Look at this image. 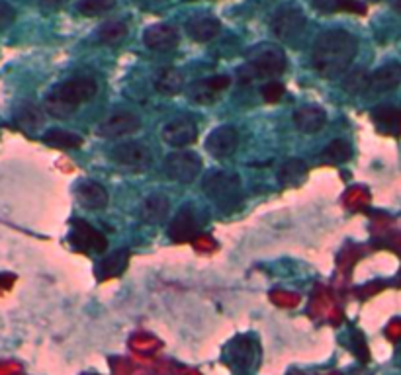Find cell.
Segmentation results:
<instances>
[{
	"label": "cell",
	"mask_w": 401,
	"mask_h": 375,
	"mask_svg": "<svg viewBox=\"0 0 401 375\" xmlns=\"http://www.w3.org/2000/svg\"><path fill=\"white\" fill-rule=\"evenodd\" d=\"M231 84V79L228 74H216V76H208L204 81H196L188 86V96L196 104H213L218 100L219 92L228 88Z\"/></svg>",
	"instance_id": "obj_11"
},
{
	"label": "cell",
	"mask_w": 401,
	"mask_h": 375,
	"mask_svg": "<svg viewBox=\"0 0 401 375\" xmlns=\"http://www.w3.org/2000/svg\"><path fill=\"white\" fill-rule=\"evenodd\" d=\"M368 86H370V74L366 73L364 69H355L343 79V88L348 94H360L368 90Z\"/></svg>",
	"instance_id": "obj_28"
},
{
	"label": "cell",
	"mask_w": 401,
	"mask_h": 375,
	"mask_svg": "<svg viewBox=\"0 0 401 375\" xmlns=\"http://www.w3.org/2000/svg\"><path fill=\"white\" fill-rule=\"evenodd\" d=\"M67 0H39V4L44 6V8H47V10H55V8H59L61 4H65Z\"/></svg>",
	"instance_id": "obj_37"
},
{
	"label": "cell",
	"mask_w": 401,
	"mask_h": 375,
	"mask_svg": "<svg viewBox=\"0 0 401 375\" xmlns=\"http://www.w3.org/2000/svg\"><path fill=\"white\" fill-rule=\"evenodd\" d=\"M303 26H305V14L300 6L294 4L280 6L270 20V32L280 41H292L294 37L300 36Z\"/></svg>",
	"instance_id": "obj_7"
},
{
	"label": "cell",
	"mask_w": 401,
	"mask_h": 375,
	"mask_svg": "<svg viewBox=\"0 0 401 375\" xmlns=\"http://www.w3.org/2000/svg\"><path fill=\"white\" fill-rule=\"evenodd\" d=\"M356 53H358V39L353 34L338 28L325 29L313 43L311 64L323 79L335 81L347 73Z\"/></svg>",
	"instance_id": "obj_1"
},
{
	"label": "cell",
	"mask_w": 401,
	"mask_h": 375,
	"mask_svg": "<svg viewBox=\"0 0 401 375\" xmlns=\"http://www.w3.org/2000/svg\"><path fill=\"white\" fill-rule=\"evenodd\" d=\"M16 20V10L6 0H0V29H6L14 24Z\"/></svg>",
	"instance_id": "obj_32"
},
{
	"label": "cell",
	"mask_w": 401,
	"mask_h": 375,
	"mask_svg": "<svg viewBox=\"0 0 401 375\" xmlns=\"http://www.w3.org/2000/svg\"><path fill=\"white\" fill-rule=\"evenodd\" d=\"M129 252L126 248H119L116 252L108 254V258H104L98 266V280H110V278H116L119 275L126 266H128Z\"/></svg>",
	"instance_id": "obj_23"
},
{
	"label": "cell",
	"mask_w": 401,
	"mask_h": 375,
	"mask_svg": "<svg viewBox=\"0 0 401 375\" xmlns=\"http://www.w3.org/2000/svg\"><path fill=\"white\" fill-rule=\"evenodd\" d=\"M77 237L84 240V245H82V247H92L96 252L106 250V238L102 237L98 231H94L92 227H88L86 223H79Z\"/></svg>",
	"instance_id": "obj_30"
},
{
	"label": "cell",
	"mask_w": 401,
	"mask_h": 375,
	"mask_svg": "<svg viewBox=\"0 0 401 375\" xmlns=\"http://www.w3.org/2000/svg\"><path fill=\"white\" fill-rule=\"evenodd\" d=\"M143 41L153 51H173L180 43V36L171 24H155V26L147 28Z\"/></svg>",
	"instance_id": "obj_12"
},
{
	"label": "cell",
	"mask_w": 401,
	"mask_h": 375,
	"mask_svg": "<svg viewBox=\"0 0 401 375\" xmlns=\"http://www.w3.org/2000/svg\"><path fill=\"white\" fill-rule=\"evenodd\" d=\"M327 123V111L323 110L321 106H301L298 110L294 111V125L301 133H317L321 129L325 128Z\"/></svg>",
	"instance_id": "obj_13"
},
{
	"label": "cell",
	"mask_w": 401,
	"mask_h": 375,
	"mask_svg": "<svg viewBox=\"0 0 401 375\" xmlns=\"http://www.w3.org/2000/svg\"><path fill=\"white\" fill-rule=\"evenodd\" d=\"M286 53L282 47L274 43H258L246 53V64L239 69L241 83H251L255 79H276L286 71Z\"/></svg>",
	"instance_id": "obj_3"
},
{
	"label": "cell",
	"mask_w": 401,
	"mask_h": 375,
	"mask_svg": "<svg viewBox=\"0 0 401 375\" xmlns=\"http://www.w3.org/2000/svg\"><path fill=\"white\" fill-rule=\"evenodd\" d=\"M96 36L106 46H118L119 41L128 37V26L121 20H108L98 28Z\"/></svg>",
	"instance_id": "obj_24"
},
{
	"label": "cell",
	"mask_w": 401,
	"mask_h": 375,
	"mask_svg": "<svg viewBox=\"0 0 401 375\" xmlns=\"http://www.w3.org/2000/svg\"><path fill=\"white\" fill-rule=\"evenodd\" d=\"M356 375H368V374H356Z\"/></svg>",
	"instance_id": "obj_39"
},
{
	"label": "cell",
	"mask_w": 401,
	"mask_h": 375,
	"mask_svg": "<svg viewBox=\"0 0 401 375\" xmlns=\"http://www.w3.org/2000/svg\"><path fill=\"white\" fill-rule=\"evenodd\" d=\"M110 158L114 161V165L119 166L121 170L128 172H145L151 166L153 155L149 151V146L137 141H124L112 149Z\"/></svg>",
	"instance_id": "obj_5"
},
{
	"label": "cell",
	"mask_w": 401,
	"mask_h": 375,
	"mask_svg": "<svg viewBox=\"0 0 401 375\" xmlns=\"http://www.w3.org/2000/svg\"><path fill=\"white\" fill-rule=\"evenodd\" d=\"M239 146V133L233 125H221L213 129L208 139H206V149L211 156L216 158H228Z\"/></svg>",
	"instance_id": "obj_10"
},
{
	"label": "cell",
	"mask_w": 401,
	"mask_h": 375,
	"mask_svg": "<svg viewBox=\"0 0 401 375\" xmlns=\"http://www.w3.org/2000/svg\"><path fill=\"white\" fill-rule=\"evenodd\" d=\"M204 193L221 211H233L241 203V178L229 170H211L204 178Z\"/></svg>",
	"instance_id": "obj_4"
},
{
	"label": "cell",
	"mask_w": 401,
	"mask_h": 375,
	"mask_svg": "<svg viewBox=\"0 0 401 375\" xmlns=\"http://www.w3.org/2000/svg\"><path fill=\"white\" fill-rule=\"evenodd\" d=\"M261 94H263V98H265V102H270V104H274V102L282 100L284 96V86L280 83H266L263 88H261Z\"/></svg>",
	"instance_id": "obj_31"
},
{
	"label": "cell",
	"mask_w": 401,
	"mask_h": 375,
	"mask_svg": "<svg viewBox=\"0 0 401 375\" xmlns=\"http://www.w3.org/2000/svg\"><path fill=\"white\" fill-rule=\"evenodd\" d=\"M392 6H393V10H395V12L401 16V0H393Z\"/></svg>",
	"instance_id": "obj_38"
},
{
	"label": "cell",
	"mask_w": 401,
	"mask_h": 375,
	"mask_svg": "<svg viewBox=\"0 0 401 375\" xmlns=\"http://www.w3.org/2000/svg\"><path fill=\"white\" fill-rule=\"evenodd\" d=\"M153 86L164 96H176L184 90V73L174 67H164L153 74Z\"/></svg>",
	"instance_id": "obj_18"
},
{
	"label": "cell",
	"mask_w": 401,
	"mask_h": 375,
	"mask_svg": "<svg viewBox=\"0 0 401 375\" xmlns=\"http://www.w3.org/2000/svg\"><path fill=\"white\" fill-rule=\"evenodd\" d=\"M353 156V146L345 139H333L325 151H323V158L327 163H333V165H341V163H347L348 158Z\"/></svg>",
	"instance_id": "obj_26"
},
{
	"label": "cell",
	"mask_w": 401,
	"mask_h": 375,
	"mask_svg": "<svg viewBox=\"0 0 401 375\" xmlns=\"http://www.w3.org/2000/svg\"><path fill=\"white\" fill-rule=\"evenodd\" d=\"M116 6V0H79L77 10L84 16H100L108 14Z\"/></svg>",
	"instance_id": "obj_29"
},
{
	"label": "cell",
	"mask_w": 401,
	"mask_h": 375,
	"mask_svg": "<svg viewBox=\"0 0 401 375\" xmlns=\"http://www.w3.org/2000/svg\"><path fill=\"white\" fill-rule=\"evenodd\" d=\"M194 243H196V248H198L200 252L202 250H204V252H211V250H216V245H213L208 237H198Z\"/></svg>",
	"instance_id": "obj_36"
},
{
	"label": "cell",
	"mask_w": 401,
	"mask_h": 375,
	"mask_svg": "<svg viewBox=\"0 0 401 375\" xmlns=\"http://www.w3.org/2000/svg\"><path fill=\"white\" fill-rule=\"evenodd\" d=\"M308 178V165L301 158H290L286 161L278 170V182L286 188H298Z\"/></svg>",
	"instance_id": "obj_22"
},
{
	"label": "cell",
	"mask_w": 401,
	"mask_h": 375,
	"mask_svg": "<svg viewBox=\"0 0 401 375\" xmlns=\"http://www.w3.org/2000/svg\"><path fill=\"white\" fill-rule=\"evenodd\" d=\"M169 207H171V202H169L166 196L151 193L141 203V217L149 225H159L169 217Z\"/></svg>",
	"instance_id": "obj_19"
},
{
	"label": "cell",
	"mask_w": 401,
	"mask_h": 375,
	"mask_svg": "<svg viewBox=\"0 0 401 375\" xmlns=\"http://www.w3.org/2000/svg\"><path fill=\"white\" fill-rule=\"evenodd\" d=\"M141 129V118L131 111L112 114L98 125V135L104 139H119Z\"/></svg>",
	"instance_id": "obj_9"
},
{
	"label": "cell",
	"mask_w": 401,
	"mask_h": 375,
	"mask_svg": "<svg viewBox=\"0 0 401 375\" xmlns=\"http://www.w3.org/2000/svg\"><path fill=\"white\" fill-rule=\"evenodd\" d=\"M401 83V64L392 63L378 69L374 74H370V86L368 92H388L393 90Z\"/></svg>",
	"instance_id": "obj_21"
},
{
	"label": "cell",
	"mask_w": 401,
	"mask_h": 375,
	"mask_svg": "<svg viewBox=\"0 0 401 375\" xmlns=\"http://www.w3.org/2000/svg\"><path fill=\"white\" fill-rule=\"evenodd\" d=\"M315 8L323 12H355V14H364L366 6L356 2V0H313Z\"/></svg>",
	"instance_id": "obj_27"
},
{
	"label": "cell",
	"mask_w": 401,
	"mask_h": 375,
	"mask_svg": "<svg viewBox=\"0 0 401 375\" xmlns=\"http://www.w3.org/2000/svg\"><path fill=\"white\" fill-rule=\"evenodd\" d=\"M96 92H98V84L91 76L71 79L67 83L57 84L53 90L47 94L44 110L55 119L71 118L81 104L96 96Z\"/></svg>",
	"instance_id": "obj_2"
},
{
	"label": "cell",
	"mask_w": 401,
	"mask_h": 375,
	"mask_svg": "<svg viewBox=\"0 0 401 375\" xmlns=\"http://www.w3.org/2000/svg\"><path fill=\"white\" fill-rule=\"evenodd\" d=\"M196 235H198L196 217H194L190 207H183L169 225V237L173 238L174 243H186V240L196 238Z\"/></svg>",
	"instance_id": "obj_16"
},
{
	"label": "cell",
	"mask_w": 401,
	"mask_h": 375,
	"mask_svg": "<svg viewBox=\"0 0 401 375\" xmlns=\"http://www.w3.org/2000/svg\"><path fill=\"white\" fill-rule=\"evenodd\" d=\"M374 118L382 123H392L397 119V110L393 106H380V108H376Z\"/></svg>",
	"instance_id": "obj_34"
},
{
	"label": "cell",
	"mask_w": 401,
	"mask_h": 375,
	"mask_svg": "<svg viewBox=\"0 0 401 375\" xmlns=\"http://www.w3.org/2000/svg\"><path fill=\"white\" fill-rule=\"evenodd\" d=\"M77 200L81 203L84 210H104L110 202V196L106 192V188L98 182H81L77 186Z\"/></svg>",
	"instance_id": "obj_15"
},
{
	"label": "cell",
	"mask_w": 401,
	"mask_h": 375,
	"mask_svg": "<svg viewBox=\"0 0 401 375\" xmlns=\"http://www.w3.org/2000/svg\"><path fill=\"white\" fill-rule=\"evenodd\" d=\"M166 178L178 184H192L202 172V158L192 151H176L166 155L163 163Z\"/></svg>",
	"instance_id": "obj_6"
},
{
	"label": "cell",
	"mask_w": 401,
	"mask_h": 375,
	"mask_svg": "<svg viewBox=\"0 0 401 375\" xmlns=\"http://www.w3.org/2000/svg\"><path fill=\"white\" fill-rule=\"evenodd\" d=\"M14 121L26 131H37L46 123V111L34 102H22L14 110Z\"/></svg>",
	"instance_id": "obj_20"
},
{
	"label": "cell",
	"mask_w": 401,
	"mask_h": 375,
	"mask_svg": "<svg viewBox=\"0 0 401 375\" xmlns=\"http://www.w3.org/2000/svg\"><path fill=\"white\" fill-rule=\"evenodd\" d=\"M386 334H388V339L400 340L401 339V319L390 322V327H388V330H386Z\"/></svg>",
	"instance_id": "obj_35"
},
{
	"label": "cell",
	"mask_w": 401,
	"mask_h": 375,
	"mask_svg": "<svg viewBox=\"0 0 401 375\" xmlns=\"http://www.w3.org/2000/svg\"><path fill=\"white\" fill-rule=\"evenodd\" d=\"M44 141L47 145L57 146V149H79L82 145V137L71 131H63V129H51L44 135Z\"/></svg>",
	"instance_id": "obj_25"
},
{
	"label": "cell",
	"mask_w": 401,
	"mask_h": 375,
	"mask_svg": "<svg viewBox=\"0 0 401 375\" xmlns=\"http://www.w3.org/2000/svg\"><path fill=\"white\" fill-rule=\"evenodd\" d=\"M270 299H272L276 305H284V307H294L300 303V295L288 292H272L270 293Z\"/></svg>",
	"instance_id": "obj_33"
},
{
	"label": "cell",
	"mask_w": 401,
	"mask_h": 375,
	"mask_svg": "<svg viewBox=\"0 0 401 375\" xmlns=\"http://www.w3.org/2000/svg\"><path fill=\"white\" fill-rule=\"evenodd\" d=\"M229 362L231 366L235 367L241 374H249L253 369V364H255V350H253V344L251 340L245 339V336H239L231 344H229Z\"/></svg>",
	"instance_id": "obj_17"
},
{
	"label": "cell",
	"mask_w": 401,
	"mask_h": 375,
	"mask_svg": "<svg viewBox=\"0 0 401 375\" xmlns=\"http://www.w3.org/2000/svg\"><path fill=\"white\" fill-rule=\"evenodd\" d=\"M196 139H198V128H196V121L188 116H178L164 123L163 141L166 145L186 149Z\"/></svg>",
	"instance_id": "obj_8"
},
{
	"label": "cell",
	"mask_w": 401,
	"mask_h": 375,
	"mask_svg": "<svg viewBox=\"0 0 401 375\" xmlns=\"http://www.w3.org/2000/svg\"><path fill=\"white\" fill-rule=\"evenodd\" d=\"M219 32H221V22L210 14H198L186 22V34L198 43L211 41L213 37L219 36Z\"/></svg>",
	"instance_id": "obj_14"
}]
</instances>
